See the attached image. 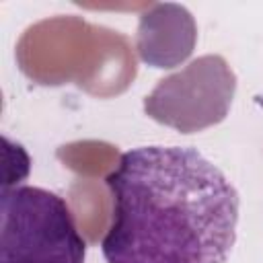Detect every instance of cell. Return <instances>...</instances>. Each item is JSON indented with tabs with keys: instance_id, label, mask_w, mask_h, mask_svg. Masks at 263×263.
<instances>
[{
	"instance_id": "cell-1",
	"label": "cell",
	"mask_w": 263,
	"mask_h": 263,
	"mask_svg": "<svg viewBox=\"0 0 263 263\" xmlns=\"http://www.w3.org/2000/svg\"><path fill=\"white\" fill-rule=\"evenodd\" d=\"M113 220L107 263H226L238 226V193L189 146H138L105 179Z\"/></svg>"
},
{
	"instance_id": "cell-2",
	"label": "cell",
	"mask_w": 263,
	"mask_h": 263,
	"mask_svg": "<svg viewBox=\"0 0 263 263\" xmlns=\"http://www.w3.org/2000/svg\"><path fill=\"white\" fill-rule=\"evenodd\" d=\"M86 240L64 197L16 185L2 191L0 263H84Z\"/></svg>"
},
{
	"instance_id": "cell-3",
	"label": "cell",
	"mask_w": 263,
	"mask_h": 263,
	"mask_svg": "<svg viewBox=\"0 0 263 263\" xmlns=\"http://www.w3.org/2000/svg\"><path fill=\"white\" fill-rule=\"evenodd\" d=\"M236 88V76L222 55H201L181 72L158 80L144 99V111L181 134L222 121Z\"/></svg>"
},
{
	"instance_id": "cell-4",
	"label": "cell",
	"mask_w": 263,
	"mask_h": 263,
	"mask_svg": "<svg viewBox=\"0 0 263 263\" xmlns=\"http://www.w3.org/2000/svg\"><path fill=\"white\" fill-rule=\"evenodd\" d=\"M191 14L177 4H156L150 12H144L138 27V51L140 58L154 68H173L183 62L193 45L195 31L164 35L191 23Z\"/></svg>"
}]
</instances>
